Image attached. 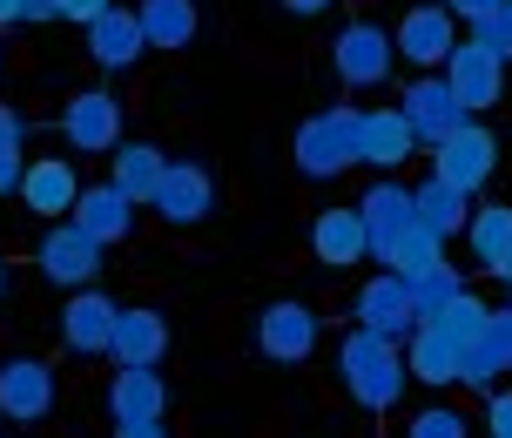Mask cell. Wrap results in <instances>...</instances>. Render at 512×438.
Wrapping results in <instances>:
<instances>
[{"mask_svg": "<svg viewBox=\"0 0 512 438\" xmlns=\"http://www.w3.org/2000/svg\"><path fill=\"white\" fill-rule=\"evenodd\" d=\"M337 378H344V391H351L358 412H371V418L398 412V398H405V385H411L405 344H391V337H378V331H351L337 344Z\"/></svg>", "mask_w": 512, "mask_h": 438, "instance_id": "1", "label": "cell"}, {"mask_svg": "<svg viewBox=\"0 0 512 438\" xmlns=\"http://www.w3.org/2000/svg\"><path fill=\"white\" fill-rule=\"evenodd\" d=\"M358 115L364 108H324V115H310L304 129H297V142H290V162L310 182H331L344 169H358Z\"/></svg>", "mask_w": 512, "mask_h": 438, "instance_id": "2", "label": "cell"}, {"mask_svg": "<svg viewBox=\"0 0 512 438\" xmlns=\"http://www.w3.org/2000/svg\"><path fill=\"white\" fill-rule=\"evenodd\" d=\"M432 176L459 182L465 196H472V189H486V182L499 176V135H492L479 115H465L445 142H432Z\"/></svg>", "mask_w": 512, "mask_h": 438, "instance_id": "3", "label": "cell"}, {"mask_svg": "<svg viewBox=\"0 0 512 438\" xmlns=\"http://www.w3.org/2000/svg\"><path fill=\"white\" fill-rule=\"evenodd\" d=\"M34 270H41L54 290H81V284H95V277H102V243L61 216V223H48L41 243H34Z\"/></svg>", "mask_w": 512, "mask_h": 438, "instance_id": "4", "label": "cell"}, {"mask_svg": "<svg viewBox=\"0 0 512 438\" xmlns=\"http://www.w3.org/2000/svg\"><path fill=\"white\" fill-rule=\"evenodd\" d=\"M115 317H122V304H115L108 290L81 284V290H68V304L54 317V337H61V351H75V358H108Z\"/></svg>", "mask_w": 512, "mask_h": 438, "instance_id": "5", "label": "cell"}, {"mask_svg": "<svg viewBox=\"0 0 512 438\" xmlns=\"http://www.w3.org/2000/svg\"><path fill=\"white\" fill-rule=\"evenodd\" d=\"M391 27L378 21H344L331 41V68L344 88H378V81H391Z\"/></svg>", "mask_w": 512, "mask_h": 438, "instance_id": "6", "label": "cell"}, {"mask_svg": "<svg viewBox=\"0 0 512 438\" xmlns=\"http://www.w3.org/2000/svg\"><path fill=\"white\" fill-rule=\"evenodd\" d=\"M149 209L169 230H196V223L216 216V176H209L203 162H169L162 182H155V196H149Z\"/></svg>", "mask_w": 512, "mask_h": 438, "instance_id": "7", "label": "cell"}, {"mask_svg": "<svg viewBox=\"0 0 512 438\" xmlns=\"http://www.w3.org/2000/svg\"><path fill=\"white\" fill-rule=\"evenodd\" d=\"M438 75H445V88L459 95L465 115H486V108L506 102V61L486 54L479 41H465V34H459V48L445 54V68H438Z\"/></svg>", "mask_w": 512, "mask_h": 438, "instance_id": "8", "label": "cell"}, {"mask_svg": "<svg viewBox=\"0 0 512 438\" xmlns=\"http://www.w3.org/2000/svg\"><path fill=\"white\" fill-rule=\"evenodd\" d=\"M317 337H324V324H317V310L297 304V297H277V304L256 310V351L270 364H304L310 351H317Z\"/></svg>", "mask_w": 512, "mask_h": 438, "instance_id": "9", "label": "cell"}, {"mask_svg": "<svg viewBox=\"0 0 512 438\" xmlns=\"http://www.w3.org/2000/svg\"><path fill=\"white\" fill-rule=\"evenodd\" d=\"M452 48H459V21H452L438 0L405 7V21H398V34H391V54H398V61H411L418 75L445 68V54H452Z\"/></svg>", "mask_w": 512, "mask_h": 438, "instance_id": "10", "label": "cell"}, {"mask_svg": "<svg viewBox=\"0 0 512 438\" xmlns=\"http://www.w3.org/2000/svg\"><path fill=\"white\" fill-rule=\"evenodd\" d=\"M14 196H21L27 216H48V223H61V216L75 209V196H81V169L68 162V155H27V162H21V182H14Z\"/></svg>", "mask_w": 512, "mask_h": 438, "instance_id": "11", "label": "cell"}, {"mask_svg": "<svg viewBox=\"0 0 512 438\" xmlns=\"http://www.w3.org/2000/svg\"><path fill=\"white\" fill-rule=\"evenodd\" d=\"M54 129L68 135L75 155H108L122 142V102H115L108 88H81V95H68V108H61Z\"/></svg>", "mask_w": 512, "mask_h": 438, "instance_id": "12", "label": "cell"}, {"mask_svg": "<svg viewBox=\"0 0 512 438\" xmlns=\"http://www.w3.org/2000/svg\"><path fill=\"white\" fill-rule=\"evenodd\" d=\"M54 412V364L48 358H7L0 364V418L7 425H41Z\"/></svg>", "mask_w": 512, "mask_h": 438, "instance_id": "13", "label": "cell"}, {"mask_svg": "<svg viewBox=\"0 0 512 438\" xmlns=\"http://www.w3.org/2000/svg\"><path fill=\"white\" fill-rule=\"evenodd\" d=\"M398 115H405L411 122V135H418V149H432V142H445V135L459 129L465 122V108H459V95H452V88H445V75H418L405 88V95H398Z\"/></svg>", "mask_w": 512, "mask_h": 438, "instance_id": "14", "label": "cell"}, {"mask_svg": "<svg viewBox=\"0 0 512 438\" xmlns=\"http://www.w3.org/2000/svg\"><path fill=\"white\" fill-rule=\"evenodd\" d=\"M351 317H358V331H378V337H391V344H405V337L418 331V310H411V284H405V277H391V270H378V277H371V284L358 290Z\"/></svg>", "mask_w": 512, "mask_h": 438, "instance_id": "15", "label": "cell"}, {"mask_svg": "<svg viewBox=\"0 0 512 438\" xmlns=\"http://www.w3.org/2000/svg\"><path fill=\"white\" fill-rule=\"evenodd\" d=\"M162 351H169V317H162L155 304H122V317H115V337H108V358H115V371L162 364Z\"/></svg>", "mask_w": 512, "mask_h": 438, "instance_id": "16", "label": "cell"}, {"mask_svg": "<svg viewBox=\"0 0 512 438\" xmlns=\"http://www.w3.org/2000/svg\"><path fill=\"white\" fill-rule=\"evenodd\" d=\"M411 155H418V135L398 108H364L358 115V162L378 169V176H398Z\"/></svg>", "mask_w": 512, "mask_h": 438, "instance_id": "17", "label": "cell"}, {"mask_svg": "<svg viewBox=\"0 0 512 438\" xmlns=\"http://www.w3.org/2000/svg\"><path fill=\"white\" fill-rule=\"evenodd\" d=\"M88 34V61L102 68V75H122V68H135L142 54H149V41H142V21H135V7H108L102 21H88L81 27Z\"/></svg>", "mask_w": 512, "mask_h": 438, "instance_id": "18", "label": "cell"}, {"mask_svg": "<svg viewBox=\"0 0 512 438\" xmlns=\"http://www.w3.org/2000/svg\"><path fill=\"white\" fill-rule=\"evenodd\" d=\"M310 257L324 263V270H351V263L371 257V236H364L358 203L351 209H317V216H310Z\"/></svg>", "mask_w": 512, "mask_h": 438, "instance_id": "19", "label": "cell"}, {"mask_svg": "<svg viewBox=\"0 0 512 438\" xmlns=\"http://www.w3.org/2000/svg\"><path fill=\"white\" fill-rule=\"evenodd\" d=\"M68 223H75V230H88L108 250V243H128V230H135V203H128L115 182H81Z\"/></svg>", "mask_w": 512, "mask_h": 438, "instance_id": "20", "label": "cell"}, {"mask_svg": "<svg viewBox=\"0 0 512 438\" xmlns=\"http://www.w3.org/2000/svg\"><path fill=\"white\" fill-rule=\"evenodd\" d=\"M169 412V378L142 364V371H115L108 378V418L115 425H149V418Z\"/></svg>", "mask_w": 512, "mask_h": 438, "instance_id": "21", "label": "cell"}, {"mask_svg": "<svg viewBox=\"0 0 512 438\" xmlns=\"http://www.w3.org/2000/svg\"><path fill=\"white\" fill-rule=\"evenodd\" d=\"M459 364H465V344H452V337L438 331V324H418V331L405 337V371L411 385H459Z\"/></svg>", "mask_w": 512, "mask_h": 438, "instance_id": "22", "label": "cell"}, {"mask_svg": "<svg viewBox=\"0 0 512 438\" xmlns=\"http://www.w3.org/2000/svg\"><path fill=\"white\" fill-rule=\"evenodd\" d=\"M135 21H142V41L155 54H182L203 27V7L196 0H135Z\"/></svg>", "mask_w": 512, "mask_h": 438, "instance_id": "23", "label": "cell"}, {"mask_svg": "<svg viewBox=\"0 0 512 438\" xmlns=\"http://www.w3.org/2000/svg\"><path fill=\"white\" fill-rule=\"evenodd\" d=\"M411 216H418V223H425L438 243H452V236H465L472 196H465L459 182H445V176H425L418 189H411Z\"/></svg>", "mask_w": 512, "mask_h": 438, "instance_id": "24", "label": "cell"}, {"mask_svg": "<svg viewBox=\"0 0 512 438\" xmlns=\"http://www.w3.org/2000/svg\"><path fill=\"white\" fill-rule=\"evenodd\" d=\"M371 257H378V270H391V277H405V284H411V277H425L432 263H445V243H438V236L411 216L405 230H391Z\"/></svg>", "mask_w": 512, "mask_h": 438, "instance_id": "25", "label": "cell"}, {"mask_svg": "<svg viewBox=\"0 0 512 438\" xmlns=\"http://www.w3.org/2000/svg\"><path fill=\"white\" fill-rule=\"evenodd\" d=\"M108 155H115V162H108V182H115V189H122L128 203L142 209V203L155 196V182H162V169H169V155L155 149V142H128V135H122V142H115Z\"/></svg>", "mask_w": 512, "mask_h": 438, "instance_id": "26", "label": "cell"}, {"mask_svg": "<svg viewBox=\"0 0 512 438\" xmlns=\"http://www.w3.org/2000/svg\"><path fill=\"white\" fill-rule=\"evenodd\" d=\"M358 216H364V236H371V250H378L391 230H405L411 223V189L398 176H378L371 189L358 196Z\"/></svg>", "mask_w": 512, "mask_h": 438, "instance_id": "27", "label": "cell"}, {"mask_svg": "<svg viewBox=\"0 0 512 438\" xmlns=\"http://www.w3.org/2000/svg\"><path fill=\"white\" fill-rule=\"evenodd\" d=\"M465 243H472V263L499 277V263L512 257V203H486L465 216Z\"/></svg>", "mask_w": 512, "mask_h": 438, "instance_id": "28", "label": "cell"}, {"mask_svg": "<svg viewBox=\"0 0 512 438\" xmlns=\"http://www.w3.org/2000/svg\"><path fill=\"white\" fill-rule=\"evenodd\" d=\"M486 317H492V304H486V297L459 290V297H452V304H438L432 317H425V324H438V331L452 337V344H472V337L486 331Z\"/></svg>", "mask_w": 512, "mask_h": 438, "instance_id": "29", "label": "cell"}, {"mask_svg": "<svg viewBox=\"0 0 512 438\" xmlns=\"http://www.w3.org/2000/svg\"><path fill=\"white\" fill-rule=\"evenodd\" d=\"M459 290H465V270H452V263H432L425 277H411V310H418V324H425L438 304H452Z\"/></svg>", "mask_w": 512, "mask_h": 438, "instance_id": "30", "label": "cell"}, {"mask_svg": "<svg viewBox=\"0 0 512 438\" xmlns=\"http://www.w3.org/2000/svg\"><path fill=\"white\" fill-rule=\"evenodd\" d=\"M405 438H472V425H465V412H452V405H432V412H411Z\"/></svg>", "mask_w": 512, "mask_h": 438, "instance_id": "31", "label": "cell"}, {"mask_svg": "<svg viewBox=\"0 0 512 438\" xmlns=\"http://www.w3.org/2000/svg\"><path fill=\"white\" fill-rule=\"evenodd\" d=\"M472 41L512 68V7H499V14H486V21H472Z\"/></svg>", "mask_w": 512, "mask_h": 438, "instance_id": "32", "label": "cell"}, {"mask_svg": "<svg viewBox=\"0 0 512 438\" xmlns=\"http://www.w3.org/2000/svg\"><path fill=\"white\" fill-rule=\"evenodd\" d=\"M0 155H27V115L14 102H0Z\"/></svg>", "mask_w": 512, "mask_h": 438, "instance_id": "33", "label": "cell"}, {"mask_svg": "<svg viewBox=\"0 0 512 438\" xmlns=\"http://www.w3.org/2000/svg\"><path fill=\"white\" fill-rule=\"evenodd\" d=\"M486 438H512V391H486Z\"/></svg>", "mask_w": 512, "mask_h": 438, "instance_id": "34", "label": "cell"}, {"mask_svg": "<svg viewBox=\"0 0 512 438\" xmlns=\"http://www.w3.org/2000/svg\"><path fill=\"white\" fill-rule=\"evenodd\" d=\"M108 7H115V0H61V7H54V21H68V27H88V21H102Z\"/></svg>", "mask_w": 512, "mask_h": 438, "instance_id": "35", "label": "cell"}, {"mask_svg": "<svg viewBox=\"0 0 512 438\" xmlns=\"http://www.w3.org/2000/svg\"><path fill=\"white\" fill-rule=\"evenodd\" d=\"M438 7H445L452 21H486V14H499L506 0H438Z\"/></svg>", "mask_w": 512, "mask_h": 438, "instance_id": "36", "label": "cell"}, {"mask_svg": "<svg viewBox=\"0 0 512 438\" xmlns=\"http://www.w3.org/2000/svg\"><path fill=\"white\" fill-rule=\"evenodd\" d=\"M283 14H297V21H317V14H331L337 0H277Z\"/></svg>", "mask_w": 512, "mask_h": 438, "instance_id": "37", "label": "cell"}, {"mask_svg": "<svg viewBox=\"0 0 512 438\" xmlns=\"http://www.w3.org/2000/svg\"><path fill=\"white\" fill-rule=\"evenodd\" d=\"M54 7H61V0H21V21L41 27V21H54Z\"/></svg>", "mask_w": 512, "mask_h": 438, "instance_id": "38", "label": "cell"}, {"mask_svg": "<svg viewBox=\"0 0 512 438\" xmlns=\"http://www.w3.org/2000/svg\"><path fill=\"white\" fill-rule=\"evenodd\" d=\"M21 162H27V155H0V196H14V182H21Z\"/></svg>", "mask_w": 512, "mask_h": 438, "instance_id": "39", "label": "cell"}, {"mask_svg": "<svg viewBox=\"0 0 512 438\" xmlns=\"http://www.w3.org/2000/svg\"><path fill=\"white\" fill-rule=\"evenodd\" d=\"M115 438H169V432H162V418H149V425H115Z\"/></svg>", "mask_w": 512, "mask_h": 438, "instance_id": "40", "label": "cell"}, {"mask_svg": "<svg viewBox=\"0 0 512 438\" xmlns=\"http://www.w3.org/2000/svg\"><path fill=\"white\" fill-rule=\"evenodd\" d=\"M0 27H21V0H0Z\"/></svg>", "mask_w": 512, "mask_h": 438, "instance_id": "41", "label": "cell"}, {"mask_svg": "<svg viewBox=\"0 0 512 438\" xmlns=\"http://www.w3.org/2000/svg\"><path fill=\"white\" fill-rule=\"evenodd\" d=\"M499 284H512V257H506V263H499Z\"/></svg>", "mask_w": 512, "mask_h": 438, "instance_id": "42", "label": "cell"}, {"mask_svg": "<svg viewBox=\"0 0 512 438\" xmlns=\"http://www.w3.org/2000/svg\"><path fill=\"white\" fill-rule=\"evenodd\" d=\"M0 290H7V263H0Z\"/></svg>", "mask_w": 512, "mask_h": 438, "instance_id": "43", "label": "cell"}, {"mask_svg": "<svg viewBox=\"0 0 512 438\" xmlns=\"http://www.w3.org/2000/svg\"><path fill=\"white\" fill-rule=\"evenodd\" d=\"M506 378H512V371H506Z\"/></svg>", "mask_w": 512, "mask_h": 438, "instance_id": "44", "label": "cell"}, {"mask_svg": "<svg viewBox=\"0 0 512 438\" xmlns=\"http://www.w3.org/2000/svg\"><path fill=\"white\" fill-rule=\"evenodd\" d=\"M506 7H512V0H506Z\"/></svg>", "mask_w": 512, "mask_h": 438, "instance_id": "45", "label": "cell"}]
</instances>
